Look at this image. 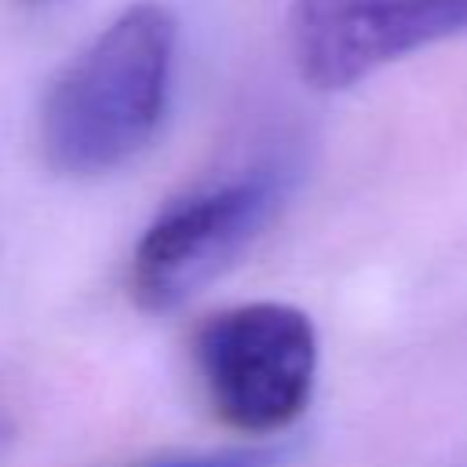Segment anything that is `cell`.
<instances>
[{
  "label": "cell",
  "instance_id": "6da1fadb",
  "mask_svg": "<svg viewBox=\"0 0 467 467\" xmlns=\"http://www.w3.org/2000/svg\"><path fill=\"white\" fill-rule=\"evenodd\" d=\"M179 55V18L161 0L124 7L51 80L36 142L51 171L99 179L131 164L161 131Z\"/></svg>",
  "mask_w": 467,
  "mask_h": 467
},
{
  "label": "cell",
  "instance_id": "7a4b0ae2",
  "mask_svg": "<svg viewBox=\"0 0 467 467\" xmlns=\"http://www.w3.org/2000/svg\"><path fill=\"white\" fill-rule=\"evenodd\" d=\"M193 368L212 412L237 434L292 427L317 379V328L288 303H241L193 332Z\"/></svg>",
  "mask_w": 467,
  "mask_h": 467
},
{
  "label": "cell",
  "instance_id": "3957f363",
  "mask_svg": "<svg viewBox=\"0 0 467 467\" xmlns=\"http://www.w3.org/2000/svg\"><path fill=\"white\" fill-rule=\"evenodd\" d=\"M288 201L285 168H252L171 201L142 230L128 292L139 310L168 314L226 274Z\"/></svg>",
  "mask_w": 467,
  "mask_h": 467
},
{
  "label": "cell",
  "instance_id": "277c9868",
  "mask_svg": "<svg viewBox=\"0 0 467 467\" xmlns=\"http://www.w3.org/2000/svg\"><path fill=\"white\" fill-rule=\"evenodd\" d=\"M288 51L314 91H347L376 69L467 33V0H292Z\"/></svg>",
  "mask_w": 467,
  "mask_h": 467
},
{
  "label": "cell",
  "instance_id": "5b68a950",
  "mask_svg": "<svg viewBox=\"0 0 467 467\" xmlns=\"http://www.w3.org/2000/svg\"><path fill=\"white\" fill-rule=\"evenodd\" d=\"M161 467H266L259 456H204V460H179V463H161Z\"/></svg>",
  "mask_w": 467,
  "mask_h": 467
}]
</instances>
